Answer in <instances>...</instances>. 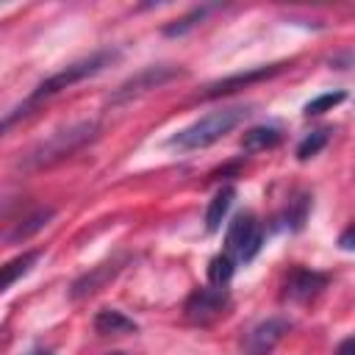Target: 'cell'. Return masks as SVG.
Listing matches in <instances>:
<instances>
[{"instance_id": "9", "label": "cell", "mask_w": 355, "mask_h": 355, "mask_svg": "<svg viewBox=\"0 0 355 355\" xmlns=\"http://www.w3.org/2000/svg\"><path fill=\"white\" fill-rule=\"evenodd\" d=\"M283 67H286V64H272V67H255V69H250V72H236V75H230V78H222V80L211 83V86L205 89V97H219V94L244 89V86H250V83H255V80H263V78L277 75Z\"/></svg>"}, {"instance_id": "8", "label": "cell", "mask_w": 355, "mask_h": 355, "mask_svg": "<svg viewBox=\"0 0 355 355\" xmlns=\"http://www.w3.org/2000/svg\"><path fill=\"white\" fill-rule=\"evenodd\" d=\"M122 263H125V258H114V261H105V263L92 266L83 277H78V280L72 283V291H69L72 300H83V297H92L94 291H100L108 280H114V277L119 275Z\"/></svg>"}, {"instance_id": "21", "label": "cell", "mask_w": 355, "mask_h": 355, "mask_svg": "<svg viewBox=\"0 0 355 355\" xmlns=\"http://www.w3.org/2000/svg\"><path fill=\"white\" fill-rule=\"evenodd\" d=\"M338 244H341L344 250H352V247H355V227H347V230L341 233V239H338Z\"/></svg>"}, {"instance_id": "10", "label": "cell", "mask_w": 355, "mask_h": 355, "mask_svg": "<svg viewBox=\"0 0 355 355\" xmlns=\"http://www.w3.org/2000/svg\"><path fill=\"white\" fill-rule=\"evenodd\" d=\"M327 286V277L313 272V269H294L288 283H286V297L294 302H308L313 300L322 288Z\"/></svg>"}, {"instance_id": "18", "label": "cell", "mask_w": 355, "mask_h": 355, "mask_svg": "<svg viewBox=\"0 0 355 355\" xmlns=\"http://www.w3.org/2000/svg\"><path fill=\"white\" fill-rule=\"evenodd\" d=\"M327 139H330V130L327 128H319V130H311L302 141H300V147H297V158L300 161H308V158H313L324 144H327Z\"/></svg>"}, {"instance_id": "11", "label": "cell", "mask_w": 355, "mask_h": 355, "mask_svg": "<svg viewBox=\"0 0 355 355\" xmlns=\"http://www.w3.org/2000/svg\"><path fill=\"white\" fill-rule=\"evenodd\" d=\"M233 200H236V189H233L230 183H227V186H222V189L211 197L208 211H205V230H208V233H216V230H219V225H222V219L227 216V211H230Z\"/></svg>"}, {"instance_id": "15", "label": "cell", "mask_w": 355, "mask_h": 355, "mask_svg": "<svg viewBox=\"0 0 355 355\" xmlns=\"http://www.w3.org/2000/svg\"><path fill=\"white\" fill-rule=\"evenodd\" d=\"M39 255H42V250H28V252H22L19 258L8 261V263L3 266V288H11V286L17 283L19 275L31 272V266L39 261Z\"/></svg>"}, {"instance_id": "2", "label": "cell", "mask_w": 355, "mask_h": 355, "mask_svg": "<svg viewBox=\"0 0 355 355\" xmlns=\"http://www.w3.org/2000/svg\"><path fill=\"white\" fill-rule=\"evenodd\" d=\"M247 114H250L247 105H230V108L211 111V114L200 116L197 122H191L189 128L178 130L169 139V147H178V150H202V147H211L225 133H230L239 122H244Z\"/></svg>"}, {"instance_id": "12", "label": "cell", "mask_w": 355, "mask_h": 355, "mask_svg": "<svg viewBox=\"0 0 355 355\" xmlns=\"http://www.w3.org/2000/svg\"><path fill=\"white\" fill-rule=\"evenodd\" d=\"M94 330L100 336H122V333H136V322L128 319L122 311H114V308H103L97 316H94Z\"/></svg>"}, {"instance_id": "20", "label": "cell", "mask_w": 355, "mask_h": 355, "mask_svg": "<svg viewBox=\"0 0 355 355\" xmlns=\"http://www.w3.org/2000/svg\"><path fill=\"white\" fill-rule=\"evenodd\" d=\"M341 100H344V92H327V94H319V97H313L311 103H305L302 114H305V116H316V114H324V111H330L333 105H338Z\"/></svg>"}, {"instance_id": "23", "label": "cell", "mask_w": 355, "mask_h": 355, "mask_svg": "<svg viewBox=\"0 0 355 355\" xmlns=\"http://www.w3.org/2000/svg\"><path fill=\"white\" fill-rule=\"evenodd\" d=\"M28 355H53V352H47V349H31Z\"/></svg>"}, {"instance_id": "3", "label": "cell", "mask_w": 355, "mask_h": 355, "mask_svg": "<svg viewBox=\"0 0 355 355\" xmlns=\"http://www.w3.org/2000/svg\"><path fill=\"white\" fill-rule=\"evenodd\" d=\"M97 136V122H78V125H69L64 130H55L53 136H47L44 141H39L25 164L28 166H47V164H55L67 155H72L75 150H80L86 141H92Z\"/></svg>"}, {"instance_id": "7", "label": "cell", "mask_w": 355, "mask_h": 355, "mask_svg": "<svg viewBox=\"0 0 355 355\" xmlns=\"http://www.w3.org/2000/svg\"><path fill=\"white\" fill-rule=\"evenodd\" d=\"M286 333H288V319H283V316H269V319L258 322V324L244 336L241 349H244V355H269V352L280 344V338H283Z\"/></svg>"}, {"instance_id": "16", "label": "cell", "mask_w": 355, "mask_h": 355, "mask_svg": "<svg viewBox=\"0 0 355 355\" xmlns=\"http://www.w3.org/2000/svg\"><path fill=\"white\" fill-rule=\"evenodd\" d=\"M211 11H214V6H197V8H191L186 17H180V19L169 22V25H164V36H183V33L191 31L197 22H202Z\"/></svg>"}, {"instance_id": "4", "label": "cell", "mask_w": 355, "mask_h": 355, "mask_svg": "<svg viewBox=\"0 0 355 355\" xmlns=\"http://www.w3.org/2000/svg\"><path fill=\"white\" fill-rule=\"evenodd\" d=\"M225 244H227V255L233 261L250 263L258 255L261 244H263V227H261V222L252 214L233 216V222L227 227V236H225Z\"/></svg>"}, {"instance_id": "19", "label": "cell", "mask_w": 355, "mask_h": 355, "mask_svg": "<svg viewBox=\"0 0 355 355\" xmlns=\"http://www.w3.org/2000/svg\"><path fill=\"white\" fill-rule=\"evenodd\" d=\"M308 208H311V197H308V194H297V197L288 202L286 219H288V227H291V230H300V227L305 225Z\"/></svg>"}, {"instance_id": "14", "label": "cell", "mask_w": 355, "mask_h": 355, "mask_svg": "<svg viewBox=\"0 0 355 355\" xmlns=\"http://www.w3.org/2000/svg\"><path fill=\"white\" fill-rule=\"evenodd\" d=\"M53 214H55L53 208H36L33 214H28V216H25V219H22V222L8 233V241H11V244H17V241L31 239L33 233H39V230L53 219Z\"/></svg>"}, {"instance_id": "6", "label": "cell", "mask_w": 355, "mask_h": 355, "mask_svg": "<svg viewBox=\"0 0 355 355\" xmlns=\"http://www.w3.org/2000/svg\"><path fill=\"white\" fill-rule=\"evenodd\" d=\"M180 75V69L178 67H144L141 72H136L133 78H128L114 94H111V103L114 105H122V103H130L133 97H141V94H147V92H153V89H158V86H164L166 80H172V78H178Z\"/></svg>"}, {"instance_id": "22", "label": "cell", "mask_w": 355, "mask_h": 355, "mask_svg": "<svg viewBox=\"0 0 355 355\" xmlns=\"http://www.w3.org/2000/svg\"><path fill=\"white\" fill-rule=\"evenodd\" d=\"M336 355H355V338L341 341V347H338V352H336Z\"/></svg>"}, {"instance_id": "13", "label": "cell", "mask_w": 355, "mask_h": 355, "mask_svg": "<svg viewBox=\"0 0 355 355\" xmlns=\"http://www.w3.org/2000/svg\"><path fill=\"white\" fill-rule=\"evenodd\" d=\"M277 144H280V130L275 125H255L241 136L244 153H261V150H272Z\"/></svg>"}, {"instance_id": "24", "label": "cell", "mask_w": 355, "mask_h": 355, "mask_svg": "<svg viewBox=\"0 0 355 355\" xmlns=\"http://www.w3.org/2000/svg\"><path fill=\"white\" fill-rule=\"evenodd\" d=\"M114 355H119V352H114Z\"/></svg>"}, {"instance_id": "1", "label": "cell", "mask_w": 355, "mask_h": 355, "mask_svg": "<svg viewBox=\"0 0 355 355\" xmlns=\"http://www.w3.org/2000/svg\"><path fill=\"white\" fill-rule=\"evenodd\" d=\"M114 58H116V50H97V53H92V55H86V58H80V61H75V64L64 67L61 72H55V75L44 78V80L33 89V94H31V97H28V100L14 111V114H8V116L3 119V128L8 130V128H11V122H14L17 116L28 114L36 103H42V100H47V97H53V94H58V92L69 89V86H75V83H80V80H86V78H92V75L103 72Z\"/></svg>"}, {"instance_id": "5", "label": "cell", "mask_w": 355, "mask_h": 355, "mask_svg": "<svg viewBox=\"0 0 355 355\" xmlns=\"http://www.w3.org/2000/svg\"><path fill=\"white\" fill-rule=\"evenodd\" d=\"M230 305V294L222 286H202L194 288L183 305V313L189 322L194 324H211L214 319H219Z\"/></svg>"}, {"instance_id": "17", "label": "cell", "mask_w": 355, "mask_h": 355, "mask_svg": "<svg viewBox=\"0 0 355 355\" xmlns=\"http://www.w3.org/2000/svg\"><path fill=\"white\" fill-rule=\"evenodd\" d=\"M233 258L227 255V252H222V255H214L211 258V263H208V280H211V286H227V280L233 277Z\"/></svg>"}]
</instances>
